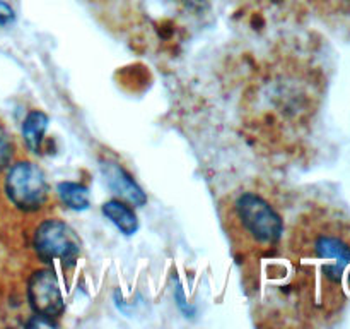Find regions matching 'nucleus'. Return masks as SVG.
<instances>
[{
    "instance_id": "9b49d317",
    "label": "nucleus",
    "mask_w": 350,
    "mask_h": 329,
    "mask_svg": "<svg viewBox=\"0 0 350 329\" xmlns=\"http://www.w3.org/2000/svg\"><path fill=\"white\" fill-rule=\"evenodd\" d=\"M10 17H12V10H10L9 7L5 5V3L0 2V24L7 23V21H9Z\"/></svg>"
},
{
    "instance_id": "f03ea898",
    "label": "nucleus",
    "mask_w": 350,
    "mask_h": 329,
    "mask_svg": "<svg viewBox=\"0 0 350 329\" xmlns=\"http://www.w3.org/2000/svg\"><path fill=\"white\" fill-rule=\"evenodd\" d=\"M232 233H239L253 245L272 247L282 239L284 221L267 199L255 192H243L231 206Z\"/></svg>"
},
{
    "instance_id": "7ed1b4c3",
    "label": "nucleus",
    "mask_w": 350,
    "mask_h": 329,
    "mask_svg": "<svg viewBox=\"0 0 350 329\" xmlns=\"http://www.w3.org/2000/svg\"><path fill=\"white\" fill-rule=\"evenodd\" d=\"M5 194L19 211L34 212L48 201L50 187L38 164L17 161L5 175Z\"/></svg>"
},
{
    "instance_id": "6e6552de",
    "label": "nucleus",
    "mask_w": 350,
    "mask_h": 329,
    "mask_svg": "<svg viewBox=\"0 0 350 329\" xmlns=\"http://www.w3.org/2000/svg\"><path fill=\"white\" fill-rule=\"evenodd\" d=\"M48 122H50V119H48L46 113L41 112V110H33V112L27 113V117L24 119L23 137L27 149H29L31 153H41Z\"/></svg>"
},
{
    "instance_id": "f257e3e1",
    "label": "nucleus",
    "mask_w": 350,
    "mask_h": 329,
    "mask_svg": "<svg viewBox=\"0 0 350 329\" xmlns=\"http://www.w3.org/2000/svg\"><path fill=\"white\" fill-rule=\"evenodd\" d=\"M293 252L301 260H311V269L318 271L325 284L340 287L350 266V239L345 228L335 219H304L294 232Z\"/></svg>"
},
{
    "instance_id": "423d86ee",
    "label": "nucleus",
    "mask_w": 350,
    "mask_h": 329,
    "mask_svg": "<svg viewBox=\"0 0 350 329\" xmlns=\"http://www.w3.org/2000/svg\"><path fill=\"white\" fill-rule=\"evenodd\" d=\"M101 171L108 187L123 201L130 202L132 206H144L147 202V195L142 188L137 185L132 175L118 164L116 161L105 160L101 161Z\"/></svg>"
},
{
    "instance_id": "9d476101",
    "label": "nucleus",
    "mask_w": 350,
    "mask_h": 329,
    "mask_svg": "<svg viewBox=\"0 0 350 329\" xmlns=\"http://www.w3.org/2000/svg\"><path fill=\"white\" fill-rule=\"evenodd\" d=\"M12 154H14L12 141H10L9 134L0 127V171L9 168L10 160H12Z\"/></svg>"
},
{
    "instance_id": "0eeeda50",
    "label": "nucleus",
    "mask_w": 350,
    "mask_h": 329,
    "mask_svg": "<svg viewBox=\"0 0 350 329\" xmlns=\"http://www.w3.org/2000/svg\"><path fill=\"white\" fill-rule=\"evenodd\" d=\"M103 215L123 233V235H133L139 230V219L133 209L122 199H111L103 204Z\"/></svg>"
},
{
    "instance_id": "39448f33",
    "label": "nucleus",
    "mask_w": 350,
    "mask_h": 329,
    "mask_svg": "<svg viewBox=\"0 0 350 329\" xmlns=\"http://www.w3.org/2000/svg\"><path fill=\"white\" fill-rule=\"evenodd\" d=\"M27 300L34 314L58 319L65 310L64 295L51 269H38L27 281Z\"/></svg>"
},
{
    "instance_id": "1a4fd4ad",
    "label": "nucleus",
    "mask_w": 350,
    "mask_h": 329,
    "mask_svg": "<svg viewBox=\"0 0 350 329\" xmlns=\"http://www.w3.org/2000/svg\"><path fill=\"white\" fill-rule=\"evenodd\" d=\"M57 192L60 201L74 211H84L91 206L89 188L85 185L77 184V182H60Z\"/></svg>"
},
{
    "instance_id": "20e7f679",
    "label": "nucleus",
    "mask_w": 350,
    "mask_h": 329,
    "mask_svg": "<svg viewBox=\"0 0 350 329\" xmlns=\"http://www.w3.org/2000/svg\"><path fill=\"white\" fill-rule=\"evenodd\" d=\"M34 250L43 263L60 260L64 267H72L81 256V240L77 233L62 219H44L33 239Z\"/></svg>"
}]
</instances>
